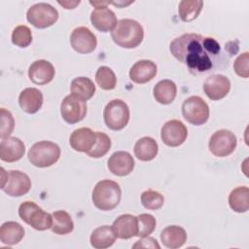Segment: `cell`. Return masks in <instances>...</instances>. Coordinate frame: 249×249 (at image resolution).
Segmentation results:
<instances>
[{
	"label": "cell",
	"instance_id": "1",
	"mask_svg": "<svg viewBox=\"0 0 249 249\" xmlns=\"http://www.w3.org/2000/svg\"><path fill=\"white\" fill-rule=\"evenodd\" d=\"M169 51L193 74H200L213 68L214 62L220 54L221 47L212 37L197 33H186L170 43Z\"/></svg>",
	"mask_w": 249,
	"mask_h": 249
},
{
	"label": "cell",
	"instance_id": "2",
	"mask_svg": "<svg viewBox=\"0 0 249 249\" xmlns=\"http://www.w3.org/2000/svg\"><path fill=\"white\" fill-rule=\"evenodd\" d=\"M111 37L118 46L124 49H134L143 41L144 29L134 19L122 18L111 31Z\"/></svg>",
	"mask_w": 249,
	"mask_h": 249
},
{
	"label": "cell",
	"instance_id": "3",
	"mask_svg": "<svg viewBox=\"0 0 249 249\" xmlns=\"http://www.w3.org/2000/svg\"><path fill=\"white\" fill-rule=\"evenodd\" d=\"M122 197L120 185L113 180H101L93 188L91 199L96 208L102 211H110L116 208Z\"/></svg>",
	"mask_w": 249,
	"mask_h": 249
},
{
	"label": "cell",
	"instance_id": "4",
	"mask_svg": "<svg viewBox=\"0 0 249 249\" xmlns=\"http://www.w3.org/2000/svg\"><path fill=\"white\" fill-rule=\"evenodd\" d=\"M27 157L34 166L49 167L59 160L60 148L52 141H39L31 146Z\"/></svg>",
	"mask_w": 249,
	"mask_h": 249
},
{
	"label": "cell",
	"instance_id": "5",
	"mask_svg": "<svg viewBox=\"0 0 249 249\" xmlns=\"http://www.w3.org/2000/svg\"><path fill=\"white\" fill-rule=\"evenodd\" d=\"M20 219L37 231H46L52 228L53 216L44 211L33 201H24L18 207Z\"/></svg>",
	"mask_w": 249,
	"mask_h": 249
},
{
	"label": "cell",
	"instance_id": "6",
	"mask_svg": "<svg viewBox=\"0 0 249 249\" xmlns=\"http://www.w3.org/2000/svg\"><path fill=\"white\" fill-rule=\"evenodd\" d=\"M129 108L122 99H113L107 103L103 111L105 124L112 130H121L129 121Z\"/></svg>",
	"mask_w": 249,
	"mask_h": 249
},
{
	"label": "cell",
	"instance_id": "7",
	"mask_svg": "<svg viewBox=\"0 0 249 249\" xmlns=\"http://www.w3.org/2000/svg\"><path fill=\"white\" fill-rule=\"evenodd\" d=\"M182 115L188 123L194 125L204 124L209 119L208 104L199 96H190L182 104Z\"/></svg>",
	"mask_w": 249,
	"mask_h": 249
},
{
	"label": "cell",
	"instance_id": "8",
	"mask_svg": "<svg viewBox=\"0 0 249 249\" xmlns=\"http://www.w3.org/2000/svg\"><path fill=\"white\" fill-rule=\"evenodd\" d=\"M26 18L36 28H47L56 22L58 12L48 3H36L27 10Z\"/></svg>",
	"mask_w": 249,
	"mask_h": 249
},
{
	"label": "cell",
	"instance_id": "9",
	"mask_svg": "<svg viewBox=\"0 0 249 249\" xmlns=\"http://www.w3.org/2000/svg\"><path fill=\"white\" fill-rule=\"evenodd\" d=\"M237 139L233 132L228 129H219L215 131L208 142L209 151L219 158L231 155L236 148Z\"/></svg>",
	"mask_w": 249,
	"mask_h": 249
},
{
	"label": "cell",
	"instance_id": "10",
	"mask_svg": "<svg viewBox=\"0 0 249 249\" xmlns=\"http://www.w3.org/2000/svg\"><path fill=\"white\" fill-rule=\"evenodd\" d=\"M87 102L74 94L64 97L60 104V115L68 124H77L87 115Z\"/></svg>",
	"mask_w": 249,
	"mask_h": 249
},
{
	"label": "cell",
	"instance_id": "11",
	"mask_svg": "<svg viewBox=\"0 0 249 249\" xmlns=\"http://www.w3.org/2000/svg\"><path fill=\"white\" fill-rule=\"evenodd\" d=\"M188 136L186 125L179 120L167 121L161 127L160 137L162 142L169 147L182 145Z\"/></svg>",
	"mask_w": 249,
	"mask_h": 249
},
{
	"label": "cell",
	"instance_id": "12",
	"mask_svg": "<svg viewBox=\"0 0 249 249\" xmlns=\"http://www.w3.org/2000/svg\"><path fill=\"white\" fill-rule=\"evenodd\" d=\"M70 44L79 53H89L97 46L96 36L86 26L76 27L70 35Z\"/></svg>",
	"mask_w": 249,
	"mask_h": 249
},
{
	"label": "cell",
	"instance_id": "13",
	"mask_svg": "<svg viewBox=\"0 0 249 249\" xmlns=\"http://www.w3.org/2000/svg\"><path fill=\"white\" fill-rule=\"evenodd\" d=\"M31 180L29 176L19 170H10L6 184L1 188L10 196H21L29 192Z\"/></svg>",
	"mask_w": 249,
	"mask_h": 249
},
{
	"label": "cell",
	"instance_id": "14",
	"mask_svg": "<svg viewBox=\"0 0 249 249\" xmlns=\"http://www.w3.org/2000/svg\"><path fill=\"white\" fill-rule=\"evenodd\" d=\"M231 89V82L228 77L221 74L208 76L203 83V91L211 100H220L227 96Z\"/></svg>",
	"mask_w": 249,
	"mask_h": 249
},
{
	"label": "cell",
	"instance_id": "15",
	"mask_svg": "<svg viewBox=\"0 0 249 249\" xmlns=\"http://www.w3.org/2000/svg\"><path fill=\"white\" fill-rule=\"evenodd\" d=\"M134 160L132 156L125 151H117L112 154L108 160V169L116 176H126L134 168Z\"/></svg>",
	"mask_w": 249,
	"mask_h": 249
},
{
	"label": "cell",
	"instance_id": "16",
	"mask_svg": "<svg viewBox=\"0 0 249 249\" xmlns=\"http://www.w3.org/2000/svg\"><path fill=\"white\" fill-rule=\"evenodd\" d=\"M25 153L24 143L18 137H6L1 139L0 159L6 162H15L19 160Z\"/></svg>",
	"mask_w": 249,
	"mask_h": 249
},
{
	"label": "cell",
	"instance_id": "17",
	"mask_svg": "<svg viewBox=\"0 0 249 249\" xmlns=\"http://www.w3.org/2000/svg\"><path fill=\"white\" fill-rule=\"evenodd\" d=\"M55 74L53 65L45 59L35 60L28 68V77L36 85H47L53 81Z\"/></svg>",
	"mask_w": 249,
	"mask_h": 249
},
{
	"label": "cell",
	"instance_id": "18",
	"mask_svg": "<svg viewBox=\"0 0 249 249\" xmlns=\"http://www.w3.org/2000/svg\"><path fill=\"white\" fill-rule=\"evenodd\" d=\"M90 21L101 32L112 31L118 22L115 13L106 6L96 7L90 14Z\"/></svg>",
	"mask_w": 249,
	"mask_h": 249
},
{
	"label": "cell",
	"instance_id": "19",
	"mask_svg": "<svg viewBox=\"0 0 249 249\" xmlns=\"http://www.w3.org/2000/svg\"><path fill=\"white\" fill-rule=\"evenodd\" d=\"M112 229L116 237L120 239H129L131 237L137 236V217L131 214H123L114 221Z\"/></svg>",
	"mask_w": 249,
	"mask_h": 249
},
{
	"label": "cell",
	"instance_id": "20",
	"mask_svg": "<svg viewBox=\"0 0 249 249\" xmlns=\"http://www.w3.org/2000/svg\"><path fill=\"white\" fill-rule=\"evenodd\" d=\"M158 72L155 62L149 59H141L135 62L129 70V78L136 84H145L153 80Z\"/></svg>",
	"mask_w": 249,
	"mask_h": 249
},
{
	"label": "cell",
	"instance_id": "21",
	"mask_svg": "<svg viewBox=\"0 0 249 249\" xmlns=\"http://www.w3.org/2000/svg\"><path fill=\"white\" fill-rule=\"evenodd\" d=\"M96 142V132L89 127L75 129L69 138L70 146L77 152H89Z\"/></svg>",
	"mask_w": 249,
	"mask_h": 249
},
{
	"label": "cell",
	"instance_id": "22",
	"mask_svg": "<svg viewBox=\"0 0 249 249\" xmlns=\"http://www.w3.org/2000/svg\"><path fill=\"white\" fill-rule=\"evenodd\" d=\"M43 93L36 88H26L18 96L20 108L28 114L37 113L43 105Z\"/></svg>",
	"mask_w": 249,
	"mask_h": 249
},
{
	"label": "cell",
	"instance_id": "23",
	"mask_svg": "<svg viewBox=\"0 0 249 249\" xmlns=\"http://www.w3.org/2000/svg\"><path fill=\"white\" fill-rule=\"evenodd\" d=\"M160 240L165 247L176 249L185 244L187 240V233L186 231L179 226H168L161 231Z\"/></svg>",
	"mask_w": 249,
	"mask_h": 249
},
{
	"label": "cell",
	"instance_id": "24",
	"mask_svg": "<svg viewBox=\"0 0 249 249\" xmlns=\"http://www.w3.org/2000/svg\"><path fill=\"white\" fill-rule=\"evenodd\" d=\"M177 94L176 84L168 79L161 80L156 84L153 89V95L156 101L167 105L174 101Z\"/></svg>",
	"mask_w": 249,
	"mask_h": 249
},
{
	"label": "cell",
	"instance_id": "25",
	"mask_svg": "<svg viewBox=\"0 0 249 249\" xmlns=\"http://www.w3.org/2000/svg\"><path fill=\"white\" fill-rule=\"evenodd\" d=\"M116 235L112 229L107 225L93 230L90 234V245L95 249H105L111 247L116 241Z\"/></svg>",
	"mask_w": 249,
	"mask_h": 249
},
{
	"label": "cell",
	"instance_id": "26",
	"mask_svg": "<svg viewBox=\"0 0 249 249\" xmlns=\"http://www.w3.org/2000/svg\"><path fill=\"white\" fill-rule=\"evenodd\" d=\"M133 151L135 157L139 160L150 161L158 155L159 146L154 138L145 136L136 141Z\"/></svg>",
	"mask_w": 249,
	"mask_h": 249
},
{
	"label": "cell",
	"instance_id": "27",
	"mask_svg": "<svg viewBox=\"0 0 249 249\" xmlns=\"http://www.w3.org/2000/svg\"><path fill=\"white\" fill-rule=\"evenodd\" d=\"M24 236L23 227L14 221H8L2 224L0 228V240L6 245L18 244Z\"/></svg>",
	"mask_w": 249,
	"mask_h": 249
},
{
	"label": "cell",
	"instance_id": "28",
	"mask_svg": "<svg viewBox=\"0 0 249 249\" xmlns=\"http://www.w3.org/2000/svg\"><path fill=\"white\" fill-rule=\"evenodd\" d=\"M229 205L237 213H244L249 209V189L240 186L233 189L229 195Z\"/></svg>",
	"mask_w": 249,
	"mask_h": 249
},
{
	"label": "cell",
	"instance_id": "29",
	"mask_svg": "<svg viewBox=\"0 0 249 249\" xmlns=\"http://www.w3.org/2000/svg\"><path fill=\"white\" fill-rule=\"evenodd\" d=\"M71 94L87 101L91 98L95 92V86L93 82L88 77H77L72 80L70 86Z\"/></svg>",
	"mask_w": 249,
	"mask_h": 249
},
{
	"label": "cell",
	"instance_id": "30",
	"mask_svg": "<svg viewBox=\"0 0 249 249\" xmlns=\"http://www.w3.org/2000/svg\"><path fill=\"white\" fill-rule=\"evenodd\" d=\"M52 231L56 234L70 233L74 229V223L71 216L64 210H57L53 212Z\"/></svg>",
	"mask_w": 249,
	"mask_h": 249
},
{
	"label": "cell",
	"instance_id": "31",
	"mask_svg": "<svg viewBox=\"0 0 249 249\" xmlns=\"http://www.w3.org/2000/svg\"><path fill=\"white\" fill-rule=\"evenodd\" d=\"M203 7V1L200 0H183L179 3L178 14L180 18L185 21L196 19Z\"/></svg>",
	"mask_w": 249,
	"mask_h": 249
},
{
	"label": "cell",
	"instance_id": "32",
	"mask_svg": "<svg viewBox=\"0 0 249 249\" xmlns=\"http://www.w3.org/2000/svg\"><path fill=\"white\" fill-rule=\"evenodd\" d=\"M95 82L102 89L111 90L116 88L117 78L110 67L100 66L95 73Z\"/></svg>",
	"mask_w": 249,
	"mask_h": 249
},
{
	"label": "cell",
	"instance_id": "33",
	"mask_svg": "<svg viewBox=\"0 0 249 249\" xmlns=\"http://www.w3.org/2000/svg\"><path fill=\"white\" fill-rule=\"evenodd\" d=\"M111 149V139L110 137L100 131H96V142L93 147L86 154L90 158H101L105 156Z\"/></svg>",
	"mask_w": 249,
	"mask_h": 249
},
{
	"label": "cell",
	"instance_id": "34",
	"mask_svg": "<svg viewBox=\"0 0 249 249\" xmlns=\"http://www.w3.org/2000/svg\"><path fill=\"white\" fill-rule=\"evenodd\" d=\"M141 203L146 209L158 210L162 207L164 203V197L160 192L147 190L144 191L141 195Z\"/></svg>",
	"mask_w": 249,
	"mask_h": 249
},
{
	"label": "cell",
	"instance_id": "35",
	"mask_svg": "<svg viewBox=\"0 0 249 249\" xmlns=\"http://www.w3.org/2000/svg\"><path fill=\"white\" fill-rule=\"evenodd\" d=\"M12 43L19 48H26L32 42V33L28 26L18 25L12 32Z\"/></svg>",
	"mask_w": 249,
	"mask_h": 249
},
{
	"label": "cell",
	"instance_id": "36",
	"mask_svg": "<svg viewBox=\"0 0 249 249\" xmlns=\"http://www.w3.org/2000/svg\"><path fill=\"white\" fill-rule=\"evenodd\" d=\"M137 223H138V237H145L150 235L154 230L156 229V219L153 215L143 213L137 216Z\"/></svg>",
	"mask_w": 249,
	"mask_h": 249
},
{
	"label": "cell",
	"instance_id": "37",
	"mask_svg": "<svg viewBox=\"0 0 249 249\" xmlns=\"http://www.w3.org/2000/svg\"><path fill=\"white\" fill-rule=\"evenodd\" d=\"M1 128H0V137L1 139L9 137L15 127V120L12 113L5 108H1Z\"/></svg>",
	"mask_w": 249,
	"mask_h": 249
},
{
	"label": "cell",
	"instance_id": "38",
	"mask_svg": "<svg viewBox=\"0 0 249 249\" xmlns=\"http://www.w3.org/2000/svg\"><path fill=\"white\" fill-rule=\"evenodd\" d=\"M249 53L245 52L239 54L233 62L234 72L241 78L249 77Z\"/></svg>",
	"mask_w": 249,
	"mask_h": 249
},
{
	"label": "cell",
	"instance_id": "39",
	"mask_svg": "<svg viewBox=\"0 0 249 249\" xmlns=\"http://www.w3.org/2000/svg\"><path fill=\"white\" fill-rule=\"evenodd\" d=\"M132 247L133 248H157V249L160 248L157 240L153 237H150L149 235L142 237V239L140 240H137V242Z\"/></svg>",
	"mask_w": 249,
	"mask_h": 249
},
{
	"label": "cell",
	"instance_id": "40",
	"mask_svg": "<svg viewBox=\"0 0 249 249\" xmlns=\"http://www.w3.org/2000/svg\"><path fill=\"white\" fill-rule=\"evenodd\" d=\"M57 3L62 7H64V9L69 10V9L76 8V6L80 4V1H58Z\"/></svg>",
	"mask_w": 249,
	"mask_h": 249
}]
</instances>
